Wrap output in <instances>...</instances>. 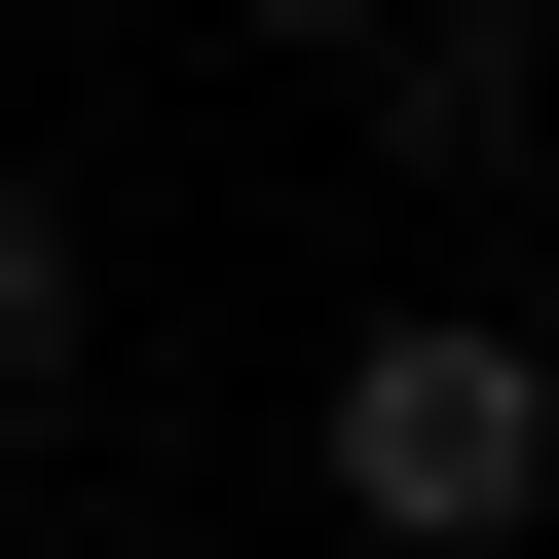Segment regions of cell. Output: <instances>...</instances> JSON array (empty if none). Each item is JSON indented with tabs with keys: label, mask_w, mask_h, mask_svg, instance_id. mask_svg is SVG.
Returning a JSON list of instances; mask_svg holds the SVG:
<instances>
[{
	"label": "cell",
	"mask_w": 559,
	"mask_h": 559,
	"mask_svg": "<svg viewBox=\"0 0 559 559\" xmlns=\"http://www.w3.org/2000/svg\"><path fill=\"white\" fill-rule=\"evenodd\" d=\"M299 485H336L373 559H522V522H559V336H522V299H373V336L299 373Z\"/></svg>",
	"instance_id": "6da1fadb"
},
{
	"label": "cell",
	"mask_w": 559,
	"mask_h": 559,
	"mask_svg": "<svg viewBox=\"0 0 559 559\" xmlns=\"http://www.w3.org/2000/svg\"><path fill=\"white\" fill-rule=\"evenodd\" d=\"M224 38H299V75H373V38H411V0H224Z\"/></svg>",
	"instance_id": "3957f363"
},
{
	"label": "cell",
	"mask_w": 559,
	"mask_h": 559,
	"mask_svg": "<svg viewBox=\"0 0 559 559\" xmlns=\"http://www.w3.org/2000/svg\"><path fill=\"white\" fill-rule=\"evenodd\" d=\"M75 299H112V261H75V187L0 150V373H75Z\"/></svg>",
	"instance_id": "7a4b0ae2"
},
{
	"label": "cell",
	"mask_w": 559,
	"mask_h": 559,
	"mask_svg": "<svg viewBox=\"0 0 559 559\" xmlns=\"http://www.w3.org/2000/svg\"><path fill=\"white\" fill-rule=\"evenodd\" d=\"M0 522H38V373H0Z\"/></svg>",
	"instance_id": "277c9868"
},
{
	"label": "cell",
	"mask_w": 559,
	"mask_h": 559,
	"mask_svg": "<svg viewBox=\"0 0 559 559\" xmlns=\"http://www.w3.org/2000/svg\"><path fill=\"white\" fill-rule=\"evenodd\" d=\"M485 38H522V75H559V0H485Z\"/></svg>",
	"instance_id": "5b68a950"
}]
</instances>
